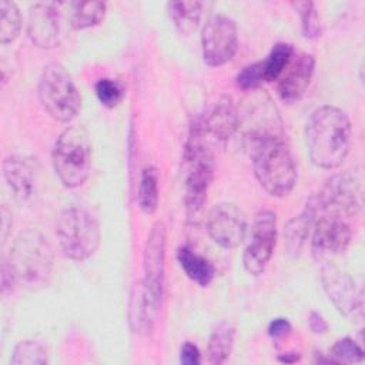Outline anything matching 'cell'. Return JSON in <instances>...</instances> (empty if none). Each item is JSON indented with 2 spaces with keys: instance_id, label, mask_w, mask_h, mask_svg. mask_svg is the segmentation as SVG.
Segmentation results:
<instances>
[{
  "instance_id": "obj_1",
  "label": "cell",
  "mask_w": 365,
  "mask_h": 365,
  "mask_svg": "<svg viewBox=\"0 0 365 365\" xmlns=\"http://www.w3.org/2000/svg\"><path fill=\"white\" fill-rule=\"evenodd\" d=\"M352 143V125L346 113L335 106L317 108L305 125V145L314 165L338 168L346 158Z\"/></svg>"
},
{
  "instance_id": "obj_2",
  "label": "cell",
  "mask_w": 365,
  "mask_h": 365,
  "mask_svg": "<svg viewBox=\"0 0 365 365\" xmlns=\"http://www.w3.org/2000/svg\"><path fill=\"white\" fill-rule=\"evenodd\" d=\"M245 148L259 185L272 197L288 195L298 180L297 165L281 133L244 137Z\"/></svg>"
},
{
  "instance_id": "obj_3",
  "label": "cell",
  "mask_w": 365,
  "mask_h": 365,
  "mask_svg": "<svg viewBox=\"0 0 365 365\" xmlns=\"http://www.w3.org/2000/svg\"><path fill=\"white\" fill-rule=\"evenodd\" d=\"M204 131L200 121L191 125L190 137L185 144V181L184 204L190 221L197 222L207 201V192L214 174V157L204 143Z\"/></svg>"
},
{
  "instance_id": "obj_4",
  "label": "cell",
  "mask_w": 365,
  "mask_h": 365,
  "mask_svg": "<svg viewBox=\"0 0 365 365\" xmlns=\"http://www.w3.org/2000/svg\"><path fill=\"white\" fill-rule=\"evenodd\" d=\"M9 264L17 284L29 289L43 288L53 269V251L47 238L36 230H26L16 238Z\"/></svg>"
},
{
  "instance_id": "obj_5",
  "label": "cell",
  "mask_w": 365,
  "mask_h": 365,
  "mask_svg": "<svg viewBox=\"0 0 365 365\" xmlns=\"http://www.w3.org/2000/svg\"><path fill=\"white\" fill-rule=\"evenodd\" d=\"M91 143L83 127H67L56 140L51 163L60 182L77 188L86 182L91 171Z\"/></svg>"
},
{
  "instance_id": "obj_6",
  "label": "cell",
  "mask_w": 365,
  "mask_h": 365,
  "mask_svg": "<svg viewBox=\"0 0 365 365\" xmlns=\"http://www.w3.org/2000/svg\"><path fill=\"white\" fill-rule=\"evenodd\" d=\"M56 237L63 254L73 261H86L97 251L101 240L97 220L86 210H63L56 222Z\"/></svg>"
},
{
  "instance_id": "obj_7",
  "label": "cell",
  "mask_w": 365,
  "mask_h": 365,
  "mask_svg": "<svg viewBox=\"0 0 365 365\" xmlns=\"http://www.w3.org/2000/svg\"><path fill=\"white\" fill-rule=\"evenodd\" d=\"M38 98L47 114L60 123H70L81 110V96L73 77L56 61L47 64L40 76Z\"/></svg>"
},
{
  "instance_id": "obj_8",
  "label": "cell",
  "mask_w": 365,
  "mask_h": 365,
  "mask_svg": "<svg viewBox=\"0 0 365 365\" xmlns=\"http://www.w3.org/2000/svg\"><path fill=\"white\" fill-rule=\"evenodd\" d=\"M362 173L348 170L338 173L327 180L314 200L318 212L335 215H352L362 205Z\"/></svg>"
},
{
  "instance_id": "obj_9",
  "label": "cell",
  "mask_w": 365,
  "mask_h": 365,
  "mask_svg": "<svg viewBox=\"0 0 365 365\" xmlns=\"http://www.w3.org/2000/svg\"><path fill=\"white\" fill-rule=\"evenodd\" d=\"M238 48V29L227 16L211 17L201 31L202 60L210 67L228 63Z\"/></svg>"
},
{
  "instance_id": "obj_10",
  "label": "cell",
  "mask_w": 365,
  "mask_h": 365,
  "mask_svg": "<svg viewBox=\"0 0 365 365\" xmlns=\"http://www.w3.org/2000/svg\"><path fill=\"white\" fill-rule=\"evenodd\" d=\"M277 244V215L271 210L259 211L252 222L251 242L244 251L242 265L251 275L265 271Z\"/></svg>"
},
{
  "instance_id": "obj_11",
  "label": "cell",
  "mask_w": 365,
  "mask_h": 365,
  "mask_svg": "<svg viewBox=\"0 0 365 365\" xmlns=\"http://www.w3.org/2000/svg\"><path fill=\"white\" fill-rule=\"evenodd\" d=\"M144 279L143 285L147 297L158 309L164 292L165 272V227L163 222H155L147 237L143 252Z\"/></svg>"
},
{
  "instance_id": "obj_12",
  "label": "cell",
  "mask_w": 365,
  "mask_h": 365,
  "mask_svg": "<svg viewBox=\"0 0 365 365\" xmlns=\"http://www.w3.org/2000/svg\"><path fill=\"white\" fill-rule=\"evenodd\" d=\"M64 3L40 1L29 10L27 36L40 48H54L63 41Z\"/></svg>"
},
{
  "instance_id": "obj_13",
  "label": "cell",
  "mask_w": 365,
  "mask_h": 365,
  "mask_svg": "<svg viewBox=\"0 0 365 365\" xmlns=\"http://www.w3.org/2000/svg\"><path fill=\"white\" fill-rule=\"evenodd\" d=\"M311 232V254L318 262L345 252L352 237L348 222L335 214L317 217Z\"/></svg>"
},
{
  "instance_id": "obj_14",
  "label": "cell",
  "mask_w": 365,
  "mask_h": 365,
  "mask_svg": "<svg viewBox=\"0 0 365 365\" xmlns=\"http://www.w3.org/2000/svg\"><path fill=\"white\" fill-rule=\"evenodd\" d=\"M207 231L221 248H237L247 234L245 214L232 202L215 204L207 217Z\"/></svg>"
},
{
  "instance_id": "obj_15",
  "label": "cell",
  "mask_w": 365,
  "mask_h": 365,
  "mask_svg": "<svg viewBox=\"0 0 365 365\" xmlns=\"http://www.w3.org/2000/svg\"><path fill=\"white\" fill-rule=\"evenodd\" d=\"M321 284L329 301L341 315L349 317L359 308V295L355 281L345 271L335 265L324 264L321 268Z\"/></svg>"
},
{
  "instance_id": "obj_16",
  "label": "cell",
  "mask_w": 365,
  "mask_h": 365,
  "mask_svg": "<svg viewBox=\"0 0 365 365\" xmlns=\"http://www.w3.org/2000/svg\"><path fill=\"white\" fill-rule=\"evenodd\" d=\"M315 70L312 54L299 53L292 56L289 64L278 78V96L282 101L292 104L305 94Z\"/></svg>"
},
{
  "instance_id": "obj_17",
  "label": "cell",
  "mask_w": 365,
  "mask_h": 365,
  "mask_svg": "<svg viewBox=\"0 0 365 365\" xmlns=\"http://www.w3.org/2000/svg\"><path fill=\"white\" fill-rule=\"evenodd\" d=\"M200 125L205 135H211L217 141L231 138L240 128L238 110L231 96H218L204 114Z\"/></svg>"
},
{
  "instance_id": "obj_18",
  "label": "cell",
  "mask_w": 365,
  "mask_h": 365,
  "mask_svg": "<svg viewBox=\"0 0 365 365\" xmlns=\"http://www.w3.org/2000/svg\"><path fill=\"white\" fill-rule=\"evenodd\" d=\"M3 177L13 197L19 202L33 198L37 187V168L31 158L10 155L3 161Z\"/></svg>"
},
{
  "instance_id": "obj_19",
  "label": "cell",
  "mask_w": 365,
  "mask_h": 365,
  "mask_svg": "<svg viewBox=\"0 0 365 365\" xmlns=\"http://www.w3.org/2000/svg\"><path fill=\"white\" fill-rule=\"evenodd\" d=\"M318 217V208H317V202L314 200V197H311L307 204L305 208L295 215L294 218H291L285 228H284V244H285V250L291 257H297L299 255L301 250L304 248L312 227L315 224V220Z\"/></svg>"
},
{
  "instance_id": "obj_20",
  "label": "cell",
  "mask_w": 365,
  "mask_h": 365,
  "mask_svg": "<svg viewBox=\"0 0 365 365\" xmlns=\"http://www.w3.org/2000/svg\"><path fill=\"white\" fill-rule=\"evenodd\" d=\"M158 309L153 305V302L145 294L143 281H137L133 285L127 309L131 331L138 335H148L153 331L154 317Z\"/></svg>"
},
{
  "instance_id": "obj_21",
  "label": "cell",
  "mask_w": 365,
  "mask_h": 365,
  "mask_svg": "<svg viewBox=\"0 0 365 365\" xmlns=\"http://www.w3.org/2000/svg\"><path fill=\"white\" fill-rule=\"evenodd\" d=\"M177 261L185 275L200 287H208L214 279V265L205 257L194 252L190 247L184 245L177 250Z\"/></svg>"
},
{
  "instance_id": "obj_22",
  "label": "cell",
  "mask_w": 365,
  "mask_h": 365,
  "mask_svg": "<svg viewBox=\"0 0 365 365\" xmlns=\"http://www.w3.org/2000/svg\"><path fill=\"white\" fill-rule=\"evenodd\" d=\"M68 7V24L74 30H83L100 24L106 16V3L103 1H71Z\"/></svg>"
},
{
  "instance_id": "obj_23",
  "label": "cell",
  "mask_w": 365,
  "mask_h": 365,
  "mask_svg": "<svg viewBox=\"0 0 365 365\" xmlns=\"http://www.w3.org/2000/svg\"><path fill=\"white\" fill-rule=\"evenodd\" d=\"M235 329L230 322L218 324L208 339V362L212 365L224 364L232 351Z\"/></svg>"
},
{
  "instance_id": "obj_24",
  "label": "cell",
  "mask_w": 365,
  "mask_h": 365,
  "mask_svg": "<svg viewBox=\"0 0 365 365\" xmlns=\"http://www.w3.org/2000/svg\"><path fill=\"white\" fill-rule=\"evenodd\" d=\"M201 9V1H171L167 4L170 19L181 34H191L198 27Z\"/></svg>"
},
{
  "instance_id": "obj_25",
  "label": "cell",
  "mask_w": 365,
  "mask_h": 365,
  "mask_svg": "<svg viewBox=\"0 0 365 365\" xmlns=\"http://www.w3.org/2000/svg\"><path fill=\"white\" fill-rule=\"evenodd\" d=\"M294 56V47L289 43H277L269 54L259 63L262 83H272L281 77Z\"/></svg>"
},
{
  "instance_id": "obj_26",
  "label": "cell",
  "mask_w": 365,
  "mask_h": 365,
  "mask_svg": "<svg viewBox=\"0 0 365 365\" xmlns=\"http://www.w3.org/2000/svg\"><path fill=\"white\" fill-rule=\"evenodd\" d=\"M137 202L144 214H154L158 205V171L155 167H145L141 171Z\"/></svg>"
},
{
  "instance_id": "obj_27",
  "label": "cell",
  "mask_w": 365,
  "mask_h": 365,
  "mask_svg": "<svg viewBox=\"0 0 365 365\" xmlns=\"http://www.w3.org/2000/svg\"><path fill=\"white\" fill-rule=\"evenodd\" d=\"M48 362L46 348L33 339L20 341L11 354V365H46Z\"/></svg>"
},
{
  "instance_id": "obj_28",
  "label": "cell",
  "mask_w": 365,
  "mask_h": 365,
  "mask_svg": "<svg viewBox=\"0 0 365 365\" xmlns=\"http://www.w3.org/2000/svg\"><path fill=\"white\" fill-rule=\"evenodd\" d=\"M21 30V17L13 1H0V41L1 44L14 41Z\"/></svg>"
},
{
  "instance_id": "obj_29",
  "label": "cell",
  "mask_w": 365,
  "mask_h": 365,
  "mask_svg": "<svg viewBox=\"0 0 365 365\" xmlns=\"http://www.w3.org/2000/svg\"><path fill=\"white\" fill-rule=\"evenodd\" d=\"M291 6L298 11L301 17L302 34L307 38H317L322 33V24L317 7L312 1H294Z\"/></svg>"
},
{
  "instance_id": "obj_30",
  "label": "cell",
  "mask_w": 365,
  "mask_h": 365,
  "mask_svg": "<svg viewBox=\"0 0 365 365\" xmlns=\"http://www.w3.org/2000/svg\"><path fill=\"white\" fill-rule=\"evenodd\" d=\"M96 96L98 101L107 107V108H114L117 107L124 96H125V87L121 81L113 80V78H100L96 83Z\"/></svg>"
},
{
  "instance_id": "obj_31",
  "label": "cell",
  "mask_w": 365,
  "mask_h": 365,
  "mask_svg": "<svg viewBox=\"0 0 365 365\" xmlns=\"http://www.w3.org/2000/svg\"><path fill=\"white\" fill-rule=\"evenodd\" d=\"M332 362L338 364H356L364 359L362 348L349 336L339 338L329 349Z\"/></svg>"
},
{
  "instance_id": "obj_32",
  "label": "cell",
  "mask_w": 365,
  "mask_h": 365,
  "mask_svg": "<svg viewBox=\"0 0 365 365\" xmlns=\"http://www.w3.org/2000/svg\"><path fill=\"white\" fill-rule=\"evenodd\" d=\"M237 86L242 90H255L262 84V77H261V70H259V63L250 64L244 67L238 74H237Z\"/></svg>"
},
{
  "instance_id": "obj_33",
  "label": "cell",
  "mask_w": 365,
  "mask_h": 365,
  "mask_svg": "<svg viewBox=\"0 0 365 365\" xmlns=\"http://www.w3.org/2000/svg\"><path fill=\"white\" fill-rule=\"evenodd\" d=\"M180 362L184 365H198L201 362V352L192 342H185L180 349Z\"/></svg>"
},
{
  "instance_id": "obj_34",
  "label": "cell",
  "mask_w": 365,
  "mask_h": 365,
  "mask_svg": "<svg viewBox=\"0 0 365 365\" xmlns=\"http://www.w3.org/2000/svg\"><path fill=\"white\" fill-rule=\"evenodd\" d=\"M267 331L271 338H284L291 334L292 327L287 318H275L268 324Z\"/></svg>"
},
{
  "instance_id": "obj_35",
  "label": "cell",
  "mask_w": 365,
  "mask_h": 365,
  "mask_svg": "<svg viewBox=\"0 0 365 365\" xmlns=\"http://www.w3.org/2000/svg\"><path fill=\"white\" fill-rule=\"evenodd\" d=\"M16 284H17V279H16V275H14L9 261H3V265H1V292H3V295L11 292Z\"/></svg>"
},
{
  "instance_id": "obj_36",
  "label": "cell",
  "mask_w": 365,
  "mask_h": 365,
  "mask_svg": "<svg viewBox=\"0 0 365 365\" xmlns=\"http://www.w3.org/2000/svg\"><path fill=\"white\" fill-rule=\"evenodd\" d=\"M308 324H309V328L314 334H324L328 331V324L327 321L324 319V317L317 312V311H312L308 317Z\"/></svg>"
},
{
  "instance_id": "obj_37",
  "label": "cell",
  "mask_w": 365,
  "mask_h": 365,
  "mask_svg": "<svg viewBox=\"0 0 365 365\" xmlns=\"http://www.w3.org/2000/svg\"><path fill=\"white\" fill-rule=\"evenodd\" d=\"M0 215H1V241L6 242V240L9 237V232H10V228H11V214L4 205H1Z\"/></svg>"
},
{
  "instance_id": "obj_38",
  "label": "cell",
  "mask_w": 365,
  "mask_h": 365,
  "mask_svg": "<svg viewBox=\"0 0 365 365\" xmlns=\"http://www.w3.org/2000/svg\"><path fill=\"white\" fill-rule=\"evenodd\" d=\"M278 359H279L281 362H285V364H291V362H297V361L299 359V355H297L295 352H288V354H285V355H281V356H278Z\"/></svg>"
}]
</instances>
